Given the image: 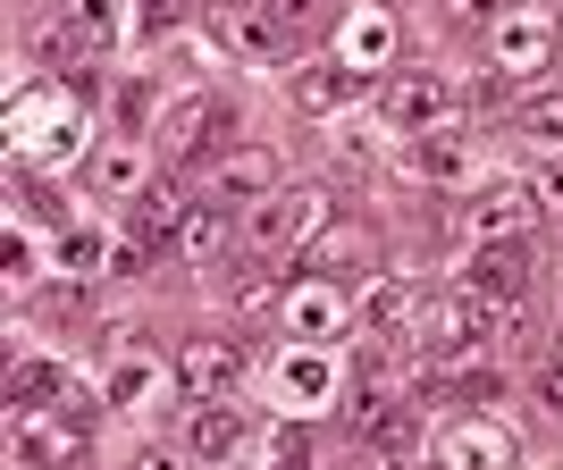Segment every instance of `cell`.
Returning a JSON list of instances; mask_svg holds the SVG:
<instances>
[{
  "mask_svg": "<svg viewBox=\"0 0 563 470\" xmlns=\"http://www.w3.org/2000/svg\"><path fill=\"white\" fill-rule=\"evenodd\" d=\"M329 227H336V202L320 186H278L269 202H253V219H244V253H253V260L295 253V260H303Z\"/></svg>",
  "mask_w": 563,
  "mask_h": 470,
  "instance_id": "6da1fadb",
  "label": "cell"
},
{
  "mask_svg": "<svg viewBox=\"0 0 563 470\" xmlns=\"http://www.w3.org/2000/svg\"><path fill=\"white\" fill-rule=\"evenodd\" d=\"M152 135H161V160H168V168H202V160H219V152H228L235 101H228V93H186L161 126H152Z\"/></svg>",
  "mask_w": 563,
  "mask_h": 470,
  "instance_id": "7a4b0ae2",
  "label": "cell"
},
{
  "mask_svg": "<svg viewBox=\"0 0 563 470\" xmlns=\"http://www.w3.org/2000/svg\"><path fill=\"white\" fill-rule=\"evenodd\" d=\"M421 395L429 403H479L496 395V352L488 345H446L421 361Z\"/></svg>",
  "mask_w": 563,
  "mask_h": 470,
  "instance_id": "3957f363",
  "label": "cell"
},
{
  "mask_svg": "<svg viewBox=\"0 0 563 470\" xmlns=\"http://www.w3.org/2000/svg\"><path fill=\"white\" fill-rule=\"evenodd\" d=\"M235 378H244V345H235V336H186V345H177V387H186L194 403L235 395Z\"/></svg>",
  "mask_w": 563,
  "mask_h": 470,
  "instance_id": "277c9868",
  "label": "cell"
},
{
  "mask_svg": "<svg viewBox=\"0 0 563 470\" xmlns=\"http://www.w3.org/2000/svg\"><path fill=\"white\" fill-rule=\"evenodd\" d=\"M488 51H496V68L514 76V85H530L539 68H555L563 34H555V18H530V9H514V18L488 34Z\"/></svg>",
  "mask_w": 563,
  "mask_h": 470,
  "instance_id": "5b68a950",
  "label": "cell"
},
{
  "mask_svg": "<svg viewBox=\"0 0 563 470\" xmlns=\"http://www.w3.org/2000/svg\"><path fill=\"white\" fill-rule=\"evenodd\" d=\"M530 219H539V186H530V177H496V186H479V202H471V235H479V244H514Z\"/></svg>",
  "mask_w": 563,
  "mask_h": 470,
  "instance_id": "8992f818",
  "label": "cell"
},
{
  "mask_svg": "<svg viewBox=\"0 0 563 470\" xmlns=\"http://www.w3.org/2000/svg\"><path fill=\"white\" fill-rule=\"evenodd\" d=\"M438 470H514V428H505V421L438 428Z\"/></svg>",
  "mask_w": 563,
  "mask_h": 470,
  "instance_id": "52a82bcc",
  "label": "cell"
},
{
  "mask_svg": "<svg viewBox=\"0 0 563 470\" xmlns=\"http://www.w3.org/2000/svg\"><path fill=\"white\" fill-rule=\"evenodd\" d=\"M463 294H479V303H521L530 294V244H479L463 269Z\"/></svg>",
  "mask_w": 563,
  "mask_h": 470,
  "instance_id": "ba28073f",
  "label": "cell"
},
{
  "mask_svg": "<svg viewBox=\"0 0 563 470\" xmlns=\"http://www.w3.org/2000/svg\"><path fill=\"white\" fill-rule=\"evenodd\" d=\"M211 34L235 51V59H278L286 51V25L261 9V0H211Z\"/></svg>",
  "mask_w": 563,
  "mask_h": 470,
  "instance_id": "9c48e42d",
  "label": "cell"
},
{
  "mask_svg": "<svg viewBox=\"0 0 563 470\" xmlns=\"http://www.w3.org/2000/svg\"><path fill=\"white\" fill-rule=\"evenodd\" d=\"M454 110V93L438 76H396L387 93H378V118L396 126V135H438V118Z\"/></svg>",
  "mask_w": 563,
  "mask_h": 470,
  "instance_id": "30bf717a",
  "label": "cell"
},
{
  "mask_svg": "<svg viewBox=\"0 0 563 470\" xmlns=\"http://www.w3.org/2000/svg\"><path fill=\"white\" fill-rule=\"evenodd\" d=\"M219 202H269V193L286 186V168H278V152H269V143H244V152H228V160H219Z\"/></svg>",
  "mask_w": 563,
  "mask_h": 470,
  "instance_id": "8fae6325",
  "label": "cell"
},
{
  "mask_svg": "<svg viewBox=\"0 0 563 470\" xmlns=\"http://www.w3.org/2000/svg\"><path fill=\"white\" fill-rule=\"evenodd\" d=\"M186 446L202 454V462H235V454L253 446V412H244V403H202V412H194V428H186Z\"/></svg>",
  "mask_w": 563,
  "mask_h": 470,
  "instance_id": "7c38bea8",
  "label": "cell"
},
{
  "mask_svg": "<svg viewBox=\"0 0 563 470\" xmlns=\"http://www.w3.org/2000/svg\"><path fill=\"white\" fill-rule=\"evenodd\" d=\"M412 320H421V286L412 278H378L371 294H362V336H412Z\"/></svg>",
  "mask_w": 563,
  "mask_h": 470,
  "instance_id": "4fadbf2b",
  "label": "cell"
},
{
  "mask_svg": "<svg viewBox=\"0 0 563 470\" xmlns=\"http://www.w3.org/2000/svg\"><path fill=\"white\" fill-rule=\"evenodd\" d=\"M371 85H362V68H345V59H311L303 76H295V110H311V118H329V110H345V101H362Z\"/></svg>",
  "mask_w": 563,
  "mask_h": 470,
  "instance_id": "5bb4252c",
  "label": "cell"
},
{
  "mask_svg": "<svg viewBox=\"0 0 563 470\" xmlns=\"http://www.w3.org/2000/svg\"><path fill=\"white\" fill-rule=\"evenodd\" d=\"M143 177H152V160H143V143L135 135H118V143H101L93 152V186H101V202H143Z\"/></svg>",
  "mask_w": 563,
  "mask_h": 470,
  "instance_id": "9a60e30c",
  "label": "cell"
},
{
  "mask_svg": "<svg viewBox=\"0 0 563 470\" xmlns=\"http://www.w3.org/2000/svg\"><path fill=\"white\" fill-rule=\"evenodd\" d=\"M362 260H371V227L336 219V227L303 253V269H311V278H329V286H345V278H362Z\"/></svg>",
  "mask_w": 563,
  "mask_h": 470,
  "instance_id": "2e32d148",
  "label": "cell"
},
{
  "mask_svg": "<svg viewBox=\"0 0 563 470\" xmlns=\"http://www.w3.org/2000/svg\"><path fill=\"white\" fill-rule=\"evenodd\" d=\"M25 454H34V462H51V470H76V462H85V421H76V412L43 421V412H34V428H25Z\"/></svg>",
  "mask_w": 563,
  "mask_h": 470,
  "instance_id": "e0dca14e",
  "label": "cell"
},
{
  "mask_svg": "<svg viewBox=\"0 0 563 470\" xmlns=\"http://www.w3.org/2000/svg\"><path fill=\"white\" fill-rule=\"evenodd\" d=\"M336 320H345V303H336L329 278H303L295 294H286V328H295V336H329Z\"/></svg>",
  "mask_w": 563,
  "mask_h": 470,
  "instance_id": "ac0fdd59",
  "label": "cell"
},
{
  "mask_svg": "<svg viewBox=\"0 0 563 470\" xmlns=\"http://www.w3.org/2000/svg\"><path fill=\"white\" fill-rule=\"evenodd\" d=\"M219 244H228V219H219V202H194L186 227L168 235V260H211Z\"/></svg>",
  "mask_w": 563,
  "mask_h": 470,
  "instance_id": "d6986e66",
  "label": "cell"
},
{
  "mask_svg": "<svg viewBox=\"0 0 563 470\" xmlns=\"http://www.w3.org/2000/svg\"><path fill=\"white\" fill-rule=\"evenodd\" d=\"M76 34V51L85 59H101V51L118 43V0H68V18H59Z\"/></svg>",
  "mask_w": 563,
  "mask_h": 470,
  "instance_id": "ffe728a7",
  "label": "cell"
},
{
  "mask_svg": "<svg viewBox=\"0 0 563 470\" xmlns=\"http://www.w3.org/2000/svg\"><path fill=\"white\" fill-rule=\"evenodd\" d=\"M9 403L18 412H51V403H68V378L51 370V361H18L9 370Z\"/></svg>",
  "mask_w": 563,
  "mask_h": 470,
  "instance_id": "44dd1931",
  "label": "cell"
},
{
  "mask_svg": "<svg viewBox=\"0 0 563 470\" xmlns=\"http://www.w3.org/2000/svg\"><path fill=\"white\" fill-rule=\"evenodd\" d=\"M186 211H194V202H186L177 186H152V193H143V244H152V253H168V235L186 227Z\"/></svg>",
  "mask_w": 563,
  "mask_h": 470,
  "instance_id": "7402d4cb",
  "label": "cell"
},
{
  "mask_svg": "<svg viewBox=\"0 0 563 470\" xmlns=\"http://www.w3.org/2000/svg\"><path fill=\"white\" fill-rule=\"evenodd\" d=\"M404 168H412V177H438V186H446V177H463V135H412Z\"/></svg>",
  "mask_w": 563,
  "mask_h": 470,
  "instance_id": "603a6c76",
  "label": "cell"
},
{
  "mask_svg": "<svg viewBox=\"0 0 563 470\" xmlns=\"http://www.w3.org/2000/svg\"><path fill=\"white\" fill-rule=\"evenodd\" d=\"M514 126H521L530 143H547V152H563V93H530V101L514 110Z\"/></svg>",
  "mask_w": 563,
  "mask_h": 470,
  "instance_id": "cb8c5ba5",
  "label": "cell"
},
{
  "mask_svg": "<svg viewBox=\"0 0 563 470\" xmlns=\"http://www.w3.org/2000/svg\"><path fill=\"white\" fill-rule=\"evenodd\" d=\"M278 387L295 403H320V395H329V361H320V352H286V361H278Z\"/></svg>",
  "mask_w": 563,
  "mask_h": 470,
  "instance_id": "d4e9b609",
  "label": "cell"
},
{
  "mask_svg": "<svg viewBox=\"0 0 563 470\" xmlns=\"http://www.w3.org/2000/svg\"><path fill=\"white\" fill-rule=\"evenodd\" d=\"M505 18H514L505 0H446V25H463V34H496Z\"/></svg>",
  "mask_w": 563,
  "mask_h": 470,
  "instance_id": "484cf974",
  "label": "cell"
},
{
  "mask_svg": "<svg viewBox=\"0 0 563 470\" xmlns=\"http://www.w3.org/2000/svg\"><path fill=\"white\" fill-rule=\"evenodd\" d=\"M387 43H396V25H387V18H353L345 25V68H353V59H378Z\"/></svg>",
  "mask_w": 563,
  "mask_h": 470,
  "instance_id": "4316f807",
  "label": "cell"
},
{
  "mask_svg": "<svg viewBox=\"0 0 563 470\" xmlns=\"http://www.w3.org/2000/svg\"><path fill=\"white\" fill-rule=\"evenodd\" d=\"M186 25V0H143L135 9V43H161V34H177Z\"/></svg>",
  "mask_w": 563,
  "mask_h": 470,
  "instance_id": "83f0119b",
  "label": "cell"
},
{
  "mask_svg": "<svg viewBox=\"0 0 563 470\" xmlns=\"http://www.w3.org/2000/svg\"><path fill=\"white\" fill-rule=\"evenodd\" d=\"M59 260H68L76 278H85V269H101V235H85V227H68V235H59ZM101 278H110V269H101Z\"/></svg>",
  "mask_w": 563,
  "mask_h": 470,
  "instance_id": "f1b7e54d",
  "label": "cell"
},
{
  "mask_svg": "<svg viewBox=\"0 0 563 470\" xmlns=\"http://www.w3.org/2000/svg\"><path fill=\"white\" fill-rule=\"evenodd\" d=\"M269 470H311V446H303V428H278V437H269Z\"/></svg>",
  "mask_w": 563,
  "mask_h": 470,
  "instance_id": "f546056e",
  "label": "cell"
},
{
  "mask_svg": "<svg viewBox=\"0 0 563 470\" xmlns=\"http://www.w3.org/2000/svg\"><path fill=\"white\" fill-rule=\"evenodd\" d=\"M228 294H235L244 311H253V303H269V269H261V260H244V269L228 278Z\"/></svg>",
  "mask_w": 563,
  "mask_h": 470,
  "instance_id": "4dcf8cb0",
  "label": "cell"
},
{
  "mask_svg": "<svg viewBox=\"0 0 563 470\" xmlns=\"http://www.w3.org/2000/svg\"><path fill=\"white\" fill-rule=\"evenodd\" d=\"M143 110H152V85H126V101H118V118H126V135L143 126Z\"/></svg>",
  "mask_w": 563,
  "mask_h": 470,
  "instance_id": "1f68e13d",
  "label": "cell"
},
{
  "mask_svg": "<svg viewBox=\"0 0 563 470\" xmlns=\"http://www.w3.org/2000/svg\"><path fill=\"white\" fill-rule=\"evenodd\" d=\"M539 403H547V412L563 421V370H547V378H539Z\"/></svg>",
  "mask_w": 563,
  "mask_h": 470,
  "instance_id": "d6a6232c",
  "label": "cell"
},
{
  "mask_svg": "<svg viewBox=\"0 0 563 470\" xmlns=\"http://www.w3.org/2000/svg\"><path fill=\"white\" fill-rule=\"evenodd\" d=\"M345 470H396V462H387V454H371V446H362V454H353Z\"/></svg>",
  "mask_w": 563,
  "mask_h": 470,
  "instance_id": "836d02e7",
  "label": "cell"
},
{
  "mask_svg": "<svg viewBox=\"0 0 563 470\" xmlns=\"http://www.w3.org/2000/svg\"><path fill=\"white\" fill-rule=\"evenodd\" d=\"M135 470H177V462H168V454H135Z\"/></svg>",
  "mask_w": 563,
  "mask_h": 470,
  "instance_id": "e575fe53",
  "label": "cell"
},
{
  "mask_svg": "<svg viewBox=\"0 0 563 470\" xmlns=\"http://www.w3.org/2000/svg\"><path fill=\"white\" fill-rule=\"evenodd\" d=\"M555 370H563V336H555Z\"/></svg>",
  "mask_w": 563,
  "mask_h": 470,
  "instance_id": "d590c367",
  "label": "cell"
}]
</instances>
